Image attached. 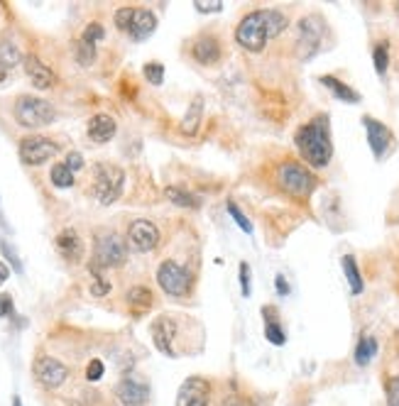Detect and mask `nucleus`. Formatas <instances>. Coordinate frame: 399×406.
Listing matches in <instances>:
<instances>
[{
	"label": "nucleus",
	"instance_id": "obj_37",
	"mask_svg": "<svg viewBox=\"0 0 399 406\" xmlns=\"http://www.w3.org/2000/svg\"><path fill=\"white\" fill-rule=\"evenodd\" d=\"M385 394H387V406H399V377H389L385 382Z\"/></svg>",
	"mask_w": 399,
	"mask_h": 406
},
{
	"label": "nucleus",
	"instance_id": "obj_6",
	"mask_svg": "<svg viewBox=\"0 0 399 406\" xmlns=\"http://www.w3.org/2000/svg\"><path fill=\"white\" fill-rule=\"evenodd\" d=\"M323 20L319 15H306L299 20L297 25V56L301 62L311 59V56L319 52L321 47V39H323Z\"/></svg>",
	"mask_w": 399,
	"mask_h": 406
},
{
	"label": "nucleus",
	"instance_id": "obj_13",
	"mask_svg": "<svg viewBox=\"0 0 399 406\" xmlns=\"http://www.w3.org/2000/svg\"><path fill=\"white\" fill-rule=\"evenodd\" d=\"M159 228L150 221H133L128 228V243L137 252H150L159 245Z\"/></svg>",
	"mask_w": 399,
	"mask_h": 406
},
{
	"label": "nucleus",
	"instance_id": "obj_26",
	"mask_svg": "<svg viewBox=\"0 0 399 406\" xmlns=\"http://www.w3.org/2000/svg\"><path fill=\"white\" fill-rule=\"evenodd\" d=\"M341 264H343V272H345V279H348V284H350V291H353V294H363L365 284H363V277H360V269H358L355 257L345 255L343 260H341Z\"/></svg>",
	"mask_w": 399,
	"mask_h": 406
},
{
	"label": "nucleus",
	"instance_id": "obj_42",
	"mask_svg": "<svg viewBox=\"0 0 399 406\" xmlns=\"http://www.w3.org/2000/svg\"><path fill=\"white\" fill-rule=\"evenodd\" d=\"M194 5H196L198 12H220L223 10V3H220V0H211V3H206V0H196Z\"/></svg>",
	"mask_w": 399,
	"mask_h": 406
},
{
	"label": "nucleus",
	"instance_id": "obj_11",
	"mask_svg": "<svg viewBox=\"0 0 399 406\" xmlns=\"http://www.w3.org/2000/svg\"><path fill=\"white\" fill-rule=\"evenodd\" d=\"M115 394H118L123 406H147V401H150V387L137 374H128V377H123L118 382Z\"/></svg>",
	"mask_w": 399,
	"mask_h": 406
},
{
	"label": "nucleus",
	"instance_id": "obj_43",
	"mask_svg": "<svg viewBox=\"0 0 399 406\" xmlns=\"http://www.w3.org/2000/svg\"><path fill=\"white\" fill-rule=\"evenodd\" d=\"M64 164H67V167L71 169V172H79V169L84 167V157H81L79 152H69V155H67V161H64Z\"/></svg>",
	"mask_w": 399,
	"mask_h": 406
},
{
	"label": "nucleus",
	"instance_id": "obj_17",
	"mask_svg": "<svg viewBox=\"0 0 399 406\" xmlns=\"http://www.w3.org/2000/svg\"><path fill=\"white\" fill-rule=\"evenodd\" d=\"M56 252L69 262H79L84 257V243L73 228H67L56 235Z\"/></svg>",
	"mask_w": 399,
	"mask_h": 406
},
{
	"label": "nucleus",
	"instance_id": "obj_47",
	"mask_svg": "<svg viewBox=\"0 0 399 406\" xmlns=\"http://www.w3.org/2000/svg\"><path fill=\"white\" fill-rule=\"evenodd\" d=\"M12 406H23V401H20V396H12Z\"/></svg>",
	"mask_w": 399,
	"mask_h": 406
},
{
	"label": "nucleus",
	"instance_id": "obj_1",
	"mask_svg": "<svg viewBox=\"0 0 399 406\" xmlns=\"http://www.w3.org/2000/svg\"><path fill=\"white\" fill-rule=\"evenodd\" d=\"M287 15L275 8H260L242 17L236 27V42L248 52H262L267 42L287 30Z\"/></svg>",
	"mask_w": 399,
	"mask_h": 406
},
{
	"label": "nucleus",
	"instance_id": "obj_33",
	"mask_svg": "<svg viewBox=\"0 0 399 406\" xmlns=\"http://www.w3.org/2000/svg\"><path fill=\"white\" fill-rule=\"evenodd\" d=\"M225 211L231 213L233 221H236V225L242 230V233H253V223H250L248 218H245V213H242L240 208H238L236 201H228V203H225Z\"/></svg>",
	"mask_w": 399,
	"mask_h": 406
},
{
	"label": "nucleus",
	"instance_id": "obj_27",
	"mask_svg": "<svg viewBox=\"0 0 399 406\" xmlns=\"http://www.w3.org/2000/svg\"><path fill=\"white\" fill-rule=\"evenodd\" d=\"M164 196H167L172 203H176V206H181V208H198L201 206V199H198L196 194H189V191L179 189V186H167V189H164Z\"/></svg>",
	"mask_w": 399,
	"mask_h": 406
},
{
	"label": "nucleus",
	"instance_id": "obj_25",
	"mask_svg": "<svg viewBox=\"0 0 399 406\" xmlns=\"http://www.w3.org/2000/svg\"><path fill=\"white\" fill-rule=\"evenodd\" d=\"M375 355H377V340L372 335H360L358 345H355V362H358L360 368H365V365H370Z\"/></svg>",
	"mask_w": 399,
	"mask_h": 406
},
{
	"label": "nucleus",
	"instance_id": "obj_18",
	"mask_svg": "<svg viewBox=\"0 0 399 406\" xmlns=\"http://www.w3.org/2000/svg\"><path fill=\"white\" fill-rule=\"evenodd\" d=\"M192 54L194 59H196L198 64H203V67H214V64L220 62V45L216 37H198L196 42H194L192 47Z\"/></svg>",
	"mask_w": 399,
	"mask_h": 406
},
{
	"label": "nucleus",
	"instance_id": "obj_45",
	"mask_svg": "<svg viewBox=\"0 0 399 406\" xmlns=\"http://www.w3.org/2000/svg\"><path fill=\"white\" fill-rule=\"evenodd\" d=\"M8 277H10V269H8L5 264L0 262V284H5V282H8Z\"/></svg>",
	"mask_w": 399,
	"mask_h": 406
},
{
	"label": "nucleus",
	"instance_id": "obj_22",
	"mask_svg": "<svg viewBox=\"0 0 399 406\" xmlns=\"http://www.w3.org/2000/svg\"><path fill=\"white\" fill-rule=\"evenodd\" d=\"M319 81L326 86V89H331V93L336 95L338 100H343V103H360V93H358V91L350 89V86L343 84V81H338L336 76H321Z\"/></svg>",
	"mask_w": 399,
	"mask_h": 406
},
{
	"label": "nucleus",
	"instance_id": "obj_41",
	"mask_svg": "<svg viewBox=\"0 0 399 406\" xmlns=\"http://www.w3.org/2000/svg\"><path fill=\"white\" fill-rule=\"evenodd\" d=\"M15 311V304H12L10 294H0V318H10Z\"/></svg>",
	"mask_w": 399,
	"mask_h": 406
},
{
	"label": "nucleus",
	"instance_id": "obj_23",
	"mask_svg": "<svg viewBox=\"0 0 399 406\" xmlns=\"http://www.w3.org/2000/svg\"><path fill=\"white\" fill-rule=\"evenodd\" d=\"M201 117H203V100L196 95V98H194V103L189 106V111H186V115H184V120H181L179 130L184 135H189V137H194V135H196V130H198V125H201Z\"/></svg>",
	"mask_w": 399,
	"mask_h": 406
},
{
	"label": "nucleus",
	"instance_id": "obj_20",
	"mask_svg": "<svg viewBox=\"0 0 399 406\" xmlns=\"http://www.w3.org/2000/svg\"><path fill=\"white\" fill-rule=\"evenodd\" d=\"M155 30H157V17H155V12L147 10V8H137L133 27H130V32H128L130 37L135 39V42H145Z\"/></svg>",
	"mask_w": 399,
	"mask_h": 406
},
{
	"label": "nucleus",
	"instance_id": "obj_32",
	"mask_svg": "<svg viewBox=\"0 0 399 406\" xmlns=\"http://www.w3.org/2000/svg\"><path fill=\"white\" fill-rule=\"evenodd\" d=\"M93 59H96V45L79 39V42H76V62H79L81 67H91Z\"/></svg>",
	"mask_w": 399,
	"mask_h": 406
},
{
	"label": "nucleus",
	"instance_id": "obj_7",
	"mask_svg": "<svg viewBox=\"0 0 399 406\" xmlns=\"http://www.w3.org/2000/svg\"><path fill=\"white\" fill-rule=\"evenodd\" d=\"M128 260V247L118 233H101L93 245V262L98 267H120Z\"/></svg>",
	"mask_w": 399,
	"mask_h": 406
},
{
	"label": "nucleus",
	"instance_id": "obj_10",
	"mask_svg": "<svg viewBox=\"0 0 399 406\" xmlns=\"http://www.w3.org/2000/svg\"><path fill=\"white\" fill-rule=\"evenodd\" d=\"M56 152H59L56 142H52L49 137H42V135H30V137H25L23 142H20V159H23L25 164H32V167L45 164V161L52 159Z\"/></svg>",
	"mask_w": 399,
	"mask_h": 406
},
{
	"label": "nucleus",
	"instance_id": "obj_16",
	"mask_svg": "<svg viewBox=\"0 0 399 406\" xmlns=\"http://www.w3.org/2000/svg\"><path fill=\"white\" fill-rule=\"evenodd\" d=\"M25 71H27V78L32 81V86L34 89H40V91H47V89H52V86L56 84V76H54V71H52L47 64H42L37 56H27L25 59Z\"/></svg>",
	"mask_w": 399,
	"mask_h": 406
},
{
	"label": "nucleus",
	"instance_id": "obj_12",
	"mask_svg": "<svg viewBox=\"0 0 399 406\" xmlns=\"http://www.w3.org/2000/svg\"><path fill=\"white\" fill-rule=\"evenodd\" d=\"M211 384L203 377H189L176 392V406H208Z\"/></svg>",
	"mask_w": 399,
	"mask_h": 406
},
{
	"label": "nucleus",
	"instance_id": "obj_19",
	"mask_svg": "<svg viewBox=\"0 0 399 406\" xmlns=\"http://www.w3.org/2000/svg\"><path fill=\"white\" fill-rule=\"evenodd\" d=\"M89 137L93 139V142H98V145H103V142H108V139H113V135H115V130H118V125H115V120H113L111 115H106V113H98V115H93L89 120Z\"/></svg>",
	"mask_w": 399,
	"mask_h": 406
},
{
	"label": "nucleus",
	"instance_id": "obj_48",
	"mask_svg": "<svg viewBox=\"0 0 399 406\" xmlns=\"http://www.w3.org/2000/svg\"><path fill=\"white\" fill-rule=\"evenodd\" d=\"M5 74H8L5 69H0V81H3V78H5Z\"/></svg>",
	"mask_w": 399,
	"mask_h": 406
},
{
	"label": "nucleus",
	"instance_id": "obj_9",
	"mask_svg": "<svg viewBox=\"0 0 399 406\" xmlns=\"http://www.w3.org/2000/svg\"><path fill=\"white\" fill-rule=\"evenodd\" d=\"M32 372H34V377H37V382H40L45 390H56V387H62L69 377L67 365H62L56 357H49V355L37 357L34 365H32Z\"/></svg>",
	"mask_w": 399,
	"mask_h": 406
},
{
	"label": "nucleus",
	"instance_id": "obj_4",
	"mask_svg": "<svg viewBox=\"0 0 399 406\" xmlns=\"http://www.w3.org/2000/svg\"><path fill=\"white\" fill-rule=\"evenodd\" d=\"M125 186V172L115 164H96L93 167V196L98 203L111 206L120 199Z\"/></svg>",
	"mask_w": 399,
	"mask_h": 406
},
{
	"label": "nucleus",
	"instance_id": "obj_24",
	"mask_svg": "<svg viewBox=\"0 0 399 406\" xmlns=\"http://www.w3.org/2000/svg\"><path fill=\"white\" fill-rule=\"evenodd\" d=\"M125 299H128V306L135 313H145L152 306V291L147 286H133Z\"/></svg>",
	"mask_w": 399,
	"mask_h": 406
},
{
	"label": "nucleus",
	"instance_id": "obj_15",
	"mask_svg": "<svg viewBox=\"0 0 399 406\" xmlns=\"http://www.w3.org/2000/svg\"><path fill=\"white\" fill-rule=\"evenodd\" d=\"M363 125H365L367 145H370L375 159H383V157L387 155L389 145H392V130H389L385 123H380V120H375V117H370V115L363 117Z\"/></svg>",
	"mask_w": 399,
	"mask_h": 406
},
{
	"label": "nucleus",
	"instance_id": "obj_40",
	"mask_svg": "<svg viewBox=\"0 0 399 406\" xmlns=\"http://www.w3.org/2000/svg\"><path fill=\"white\" fill-rule=\"evenodd\" d=\"M103 372H106L103 362L101 360H91L89 368H86V379H89V382H98V379L103 377Z\"/></svg>",
	"mask_w": 399,
	"mask_h": 406
},
{
	"label": "nucleus",
	"instance_id": "obj_21",
	"mask_svg": "<svg viewBox=\"0 0 399 406\" xmlns=\"http://www.w3.org/2000/svg\"><path fill=\"white\" fill-rule=\"evenodd\" d=\"M264 316V338L270 340L272 345H284L287 343V335H284V328H282L280 318H277V311L272 306L262 308Z\"/></svg>",
	"mask_w": 399,
	"mask_h": 406
},
{
	"label": "nucleus",
	"instance_id": "obj_14",
	"mask_svg": "<svg viewBox=\"0 0 399 406\" xmlns=\"http://www.w3.org/2000/svg\"><path fill=\"white\" fill-rule=\"evenodd\" d=\"M174 338H176V323L169 316H157L152 321V340L162 355L176 357L174 352Z\"/></svg>",
	"mask_w": 399,
	"mask_h": 406
},
{
	"label": "nucleus",
	"instance_id": "obj_38",
	"mask_svg": "<svg viewBox=\"0 0 399 406\" xmlns=\"http://www.w3.org/2000/svg\"><path fill=\"white\" fill-rule=\"evenodd\" d=\"M103 37H106V30H103L98 23H91L89 27L84 30V34H81V39H84V42H91V45L101 42Z\"/></svg>",
	"mask_w": 399,
	"mask_h": 406
},
{
	"label": "nucleus",
	"instance_id": "obj_46",
	"mask_svg": "<svg viewBox=\"0 0 399 406\" xmlns=\"http://www.w3.org/2000/svg\"><path fill=\"white\" fill-rule=\"evenodd\" d=\"M223 406H242V404H240V401H238V399H231V401L225 399V401H223Z\"/></svg>",
	"mask_w": 399,
	"mask_h": 406
},
{
	"label": "nucleus",
	"instance_id": "obj_30",
	"mask_svg": "<svg viewBox=\"0 0 399 406\" xmlns=\"http://www.w3.org/2000/svg\"><path fill=\"white\" fill-rule=\"evenodd\" d=\"M49 179L52 184L56 186V189H69V186H73V172L67 167V164H54L49 172Z\"/></svg>",
	"mask_w": 399,
	"mask_h": 406
},
{
	"label": "nucleus",
	"instance_id": "obj_36",
	"mask_svg": "<svg viewBox=\"0 0 399 406\" xmlns=\"http://www.w3.org/2000/svg\"><path fill=\"white\" fill-rule=\"evenodd\" d=\"M0 250H3V255L8 257V262L12 264V269H15L17 274H23V262H20V257H17L15 247H12L8 240H3V243H0Z\"/></svg>",
	"mask_w": 399,
	"mask_h": 406
},
{
	"label": "nucleus",
	"instance_id": "obj_5",
	"mask_svg": "<svg viewBox=\"0 0 399 406\" xmlns=\"http://www.w3.org/2000/svg\"><path fill=\"white\" fill-rule=\"evenodd\" d=\"M56 111L49 100L34 98V95H20L15 103V120L23 128H45V125L54 123Z\"/></svg>",
	"mask_w": 399,
	"mask_h": 406
},
{
	"label": "nucleus",
	"instance_id": "obj_39",
	"mask_svg": "<svg viewBox=\"0 0 399 406\" xmlns=\"http://www.w3.org/2000/svg\"><path fill=\"white\" fill-rule=\"evenodd\" d=\"M238 272H240V291H242V296L248 299V296L253 294V284H250V264H248V262H240Z\"/></svg>",
	"mask_w": 399,
	"mask_h": 406
},
{
	"label": "nucleus",
	"instance_id": "obj_28",
	"mask_svg": "<svg viewBox=\"0 0 399 406\" xmlns=\"http://www.w3.org/2000/svg\"><path fill=\"white\" fill-rule=\"evenodd\" d=\"M91 294L93 296H106L111 291V282L103 277V267H98L96 262H91Z\"/></svg>",
	"mask_w": 399,
	"mask_h": 406
},
{
	"label": "nucleus",
	"instance_id": "obj_31",
	"mask_svg": "<svg viewBox=\"0 0 399 406\" xmlns=\"http://www.w3.org/2000/svg\"><path fill=\"white\" fill-rule=\"evenodd\" d=\"M372 62H375V71L380 74V76L387 74V67H389V45L387 42L375 45V49H372Z\"/></svg>",
	"mask_w": 399,
	"mask_h": 406
},
{
	"label": "nucleus",
	"instance_id": "obj_49",
	"mask_svg": "<svg viewBox=\"0 0 399 406\" xmlns=\"http://www.w3.org/2000/svg\"><path fill=\"white\" fill-rule=\"evenodd\" d=\"M397 12H399V5H397Z\"/></svg>",
	"mask_w": 399,
	"mask_h": 406
},
{
	"label": "nucleus",
	"instance_id": "obj_3",
	"mask_svg": "<svg viewBox=\"0 0 399 406\" xmlns=\"http://www.w3.org/2000/svg\"><path fill=\"white\" fill-rule=\"evenodd\" d=\"M275 179L280 189L287 191L294 199H306L316 189V177L299 161H282L275 172Z\"/></svg>",
	"mask_w": 399,
	"mask_h": 406
},
{
	"label": "nucleus",
	"instance_id": "obj_35",
	"mask_svg": "<svg viewBox=\"0 0 399 406\" xmlns=\"http://www.w3.org/2000/svg\"><path fill=\"white\" fill-rule=\"evenodd\" d=\"M142 74H145V78L150 81L152 86H159L164 81V67L159 62H150L145 64V69H142Z\"/></svg>",
	"mask_w": 399,
	"mask_h": 406
},
{
	"label": "nucleus",
	"instance_id": "obj_34",
	"mask_svg": "<svg viewBox=\"0 0 399 406\" xmlns=\"http://www.w3.org/2000/svg\"><path fill=\"white\" fill-rule=\"evenodd\" d=\"M135 10L137 8H118L115 10V27L123 30V32H130L133 20H135Z\"/></svg>",
	"mask_w": 399,
	"mask_h": 406
},
{
	"label": "nucleus",
	"instance_id": "obj_29",
	"mask_svg": "<svg viewBox=\"0 0 399 406\" xmlns=\"http://www.w3.org/2000/svg\"><path fill=\"white\" fill-rule=\"evenodd\" d=\"M20 62H25L23 54H20V49H17L12 42H0V69H12L17 67Z\"/></svg>",
	"mask_w": 399,
	"mask_h": 406
},
{
	"label": "nucleus",
	"instance_id": "obj_2",
	"mask_svg": "<svg viewBox=\"0 0 399 406\" xmlns=\"http://www.w3.org/2000/svg\"><path fill=\"white\" fill-rule=\"evenodd\" d=\"M294 139H297L299 155L306 159L309 167L321 169L331 161L333 142H331V123H328V115H316L314 120L301 125Z\"/></svg>",
	"mask_w": 399,
	"mask_h": 406
},
{
	"label": "nucleus",
	"instance_id": "obj_44",
	"mask_svg": "<svg viewBox=\"0 0 399 406\" xmlns=\"http://www.w3.org/2000/svg\"><path fill=\"white\" fill-rule=\"evenodd\" d=\"M275 286H277V291H280V296L289 294V284H287V279L282 277V274H277V277H275Z\"/></svg>",
	"mask_w": 399,
	"mask_h": 406
},
{
	"label": "nucleus",
	"instance_id": "obj_8",
	"mask_svg": "<svg viewBox=\"0 0 399 406\" xmlns=\"http://www.w3.org/2000/svg\"><path fill=\"white\" fill-rule=\"evenodd\" d=\"M157 284L162 286L164 294L181 299V296H186L189 289H192V274L186 272L179 262L164 260L157 269Z\"/></svg>",
	"mask_w": 399,
	"mask_h": 406
}]
</instances>
